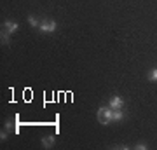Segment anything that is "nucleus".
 Returning <instances> with one entry per match:
<instances>
[{"instance_id":"nucleus-1","label":"nucleus","mask_w":157,"mask_h":150,"mask_svg":"<svg viewBox=\"0 0 157 150\" xmlns=\"http://www.w3.org/2000/svg\"><path fill=\"white\" fill-rule=\"evenodd\" d=\"M96 119H98L100 124L108 126V124L113 121V110L110 108V106H100L98 112H96Z\"/></svg>"},{"instance_id":"nucleus-2","label":"nucleus","mask_w":157,"mask_h":150,"mask_svg":"<svg viewBox=\"0 0 157 150\" xmlns=\"http://www.w3.org/2000/svg\"><path fill=\"white\" fill-rule=\"evenodd\" d=\"M39 30L42 32V33H54V32L58 30V25H56V21H54V19L42 21V23H40V26H39Z\"/></svg>"},{"instance_id":"nucleus-3","label":"nucleus","mask_w":157,"mask_h":150,"mask_svg":"<svg viewBox=\"0 0 157 150\" xmlns=\"http://www.w3.org/2000/svg\"><path fill=\"white\" fill-rule=\"evenodd\" d=\"M108 106L112 108V110H122L124 108V100L121 96H112L110 101H108Z\"/></svg>"},{"instance_id":"nucleus-4","label":"nucleus","mask_w":157,"mask_h":150,"mask_svg":"<svg viewBox=\"0 0 157 150\" xmlns=\"http://www.w3.org/2000/svg\"><path fill=\"white\" fill-rule=\"evenodd\" d=\"M40 143H42L44 148H52L54 143H56V138H54V134H47V136H42Z\"/></svg>"},{"instance_id":"nucleus-5","label":"nucleus","mask_w":157,"mask_h":150,"mask_svg":"<svg viewBox=\"0 0 157 150\" xmlns=\"http://www.w3.org/2000/svg\"><path fill=\"white\" fill-rule=\"evenodd\" d=\"M4 28H6L9 33H14V32H17V30H19V25H17V23H14V21H6V23H4Z\"/></svg>"},{"instance_id":"nucleus-6","label":"nucleus","mask_w":157,"mask_h":150,"mask_svg":"<svg viewBox=\"0 0 157 150\" xmlns=\"http://www.w3.org/2000/svg\"><path fill=\"white\" fill-rule=\"evenodd\" d=\"M0 39H2V44H6V45H9V44H11V33L7 32L6 28L2 30V33H0Z\"/></svg>"},{"instance_id":"nucleus-7","label":"nucleus","mask_w":157,"mask_h":150,"mask_svg":"<svg viewBox=\"0 0 157 150\" xmlns=\"http://www.w3.org/2000/svg\"><path fill=\"white\" fill-rule=\"evenodd\" d=\"M124 119V112L122 110H113V121L119 122V121H122Z\"/></svg>"},{"instance_id":"nucleus-8","label":"nucleus","mask_w":157,"mask_h":150,"mask_svg":"<svg viewBox=\"0 0 157 150\" xmlns=\"http://www.w3.org/2000/svg\"><path fill=\"white\" fill-rule=\"evenodd\" d=\"M148 80H152V82H157V68H152L150 72H148Z\"/></svg>"},{"instance_id":"nucleus-9","label":"nucleus","mask_w":157,"mask_h":150,"mask_svg":"<svg viewBox=\"0 0 157 150\" xmlns=\"http://www.w3.org/2000/svg\"><path fill=\"white\" fill-rule=\"evenodd\" d=\"M28 25H30V26H33V28H39L40 26V23L37 21L33 16H28Z\"/></svg>"},{"instance_id":"nucleus-10","label":"nucleus","mask_w":157,"mask_h":150,"mask_svg":"<svg viewBox=\"0 0 157 150\" xmlns=\"http://www.w3.org/2000/svg\"><path fill=\"white\" fill-rule=\"evenodd\" d=\"M14 126H16V122H12V121H6V124H4V128H6L7 131L14 129Z\"/></svg>"},{"instance_id":"nucleus-11","label":"nucleus","mask_w":157,"mask_h":150,"mask_svg":"<svg viewBox=\"0 0 157 150\" xmlns=\"http://www.w3.org/2000/svg\"><path fill=\"white\" fill-rule=\"evenodd\" d=\"M7 136H9V133H7V129L4 128L2 131H0V140H2V141H6V140H7Z\"/></svg>"},{"instance_id":"nucleus-12","label":"nucleus","mask_w":157,"mask_h":150,"mask_svg":"<svg viewBox=\"0 0 157 150\" xmlns=\"http://www.w3.org/2000/svg\"><path fill=\"white\" fill-rule=\"evenodd\" d=\"M135 148L136 150H147V148H148V145H147V143H136Z\"/></svg>"},{"instance_id":"nucleus-13","label":"nucleus","mask_w":157,"mask_h":150,"mask_svg":"<svg viewBox=\"0 0 157 150\" xmlns=\"http://www.w3.org/2000/svg\"><path fill=\"white\" fill-rule=\"evenodd\" d=\"M112 148H115V150H129V147L128 145H113Z\"/></svg>"},{"instance_id":"nucleus-14","label":"nucleus","mask_w":157,"mask_h":150,"mask_svg":"<svg viewBox=\"0 0 157 150\" xmlns=\"http://www.w3.org/2000/svg\"><path fill=\"white\" fill-rule=\"evenodd\" d=\"M14 133H16V134L21 133V128H19V124H17V117H16V126H14Z\"/></svg>"}]
</instances>
